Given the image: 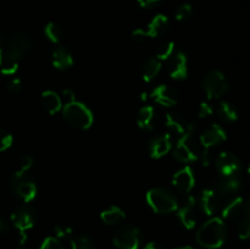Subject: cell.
Wrapping results in <instances>:
<instances>
[{
    "mask_svg": "<svg viewBox=\"0 0 250 249\" xmlns=\"http://www.w3.org/2000/svg\"><path fill=\"white\" fill-rule=\"evenodd\" d=\"M32 48V39L28 34H14L5 43L1 58H0V71L4 75H14L19 68V62Z\"/></svg>",
    "mask_w": 250,
    "mask_h": 249,
    "instance_id": "cell-1",
    "label": "cell"
},
{
    "mask_svg": "<svg viewBox=\"0 0 250 249\" xmlns=\"http://www.w3.org/2000/svg\"><path fill=\"white\" fill-rule=\"evenodd\" d=\"M227 237V227L224 220L212 217L205 222L197 232V241L208 249H217L225 243Z\"/></svg>",
    "mask_w": 250,
    "mask_h": 249,
    "instance_id": "cell-2",
    "label": "cell"
},
{
    "mask_svg": "<svg viewBox=\"0 0 250 249\" xmlns=\"http://www.w3.org/2000/svg\"><path fill=\"white\" fill-rule=\"evenodd\" d=\"M62 114L66 122L73 128L87 129L93 124V114L90 109L78 100L63 105Z\"/></svg>",
    "mask_w": 250,
    "mask_h": 249,
    "instance_id": "cell-3",
    "label": "cell"
},
{
    "mask_svg": "<svg viewBox=\"0 0 250 249\" xmlns=\"http://www.w3.org/2000/svg\"><path fill=\"white\" fill-rule=\"evenodd\" d=\"M146 200L151 209L158 214H168L177 210V198L167 189L164 188H153L146 194Z\"/></svg>",
    "mask_w": 250,
    "mask_h": 249,
    "instance_id": "cell-4",
    "label": "cell"
},
{
    "mask_svg": "<svg viewBox=\"0 0 250 249\" xmlns=\"http://www.w3.org/2000/svg\"><path fill=\"white\" fill-rule=\"evenodd\" d=\"M203 88L209 99H217L227 92L229 83L221 71L212 70L205 75L203 80Z\"/></svg>",
    "mask_w": 250,
    "mask_h": 249,
    "instance_id": "cell-5",
    "label": "cell"
},
{
    "mask_svg": "<svg viewBox=\"0 0 250 249\" xmlns=\"http://www.w3.org/2000/svg\"><path fill=\"white\" fill-rule=\"evenodd\" d=\"M36 219L37 214L34 211V209L31 207H27V205L17 208L12 212L11 221L14 224V226L20 231V234H21V241H20V243H23V242L27 241L26 232L34 226Z\"/></svg>",
    "mask_w": 250,
    "mask_h": 249,
    "instance_id": "cell-6",
    "label": "cell"
},
{
    "mask_svg": "<svg viewBox=\"0 0 250 249\" xmlns=\"http://www.w3.org/2000/svg\"><path fill=\"white\" fill-rule=\"evenodd\" d=\"M139 243L141 232L132 225L120 227L114 236V244L119 249H138Z\"/></svg>",
    "mask_w": 250,
    "mask_h": 249,
    "instance_id": "cell-7",
    "label": "cell"
},
{
    "mask_svg": "<svg viewBox=\"0 0 250 249\" xmlns=\"http://www.w3.org/2000/svg\"><path fill=\"white\" fill-rule=\"evenodd\" d=\"M241 160L234 154L224 151L216 159V168L221 176H239Z\"/></svg>",
    "mask_w": 250,
    "mask_h": 249,
    "instance_id": "cell-8",
    "label": "cell"
},
{
    "mask_svg": "<svg viewBox=\"0 0 250 249\" xmlns=\"http://www.w3.org/2000/svg\"><path fill=\"white\" fill-rule=\"evenodd\" d=\"M226 138L227 134L225 132V129L220 124H212L203 131V133L199 137V142L203 149L210 150L212 146L226 141Z\"/></svg>",
    "mask_w": 250,
    "mask_h": 249,
    "instance_id": "cell-9",
    "label": "cell"
},
{
    "mask_svg": "<svg viewBox=\"0 0 250 249\" xmlns=\"http://www.w3.org/2000/svg\"><path fill=\"white\" fill-rule=\"evenodd\" d=\"M178 209V217L181 222L187 229L194 228L198 221V212H197V200L194 197L189 195L185 200L181 208Z\"/></svg>",
    "mask_w": 250,
    "mask_h": 249,
    "instance_id": "cell-10",
    "label": "cell"
},
{
    "mask_svg": "<svg viewBox=\"0 0 250 249\" xmlns=\"http://www.w3.org/2000/svg\"><path fill=\"white\" fill-rule=\"evenodd\" d=\"M168 75L173 80H185L188 76V60L182 51L173 53L167 62Z\"/></svg>",
    "mask_w": 250,
    "mask_h": 249,
    "instance_id": "cell-11",
    "label": "cell"
},
{
    "mask_svg": "<svg viewBox=\"0 0 250 249\" xmlns=\"http://www.w3.org/2000/svg\"><path fill=\"white\" fill-rule=\"evenodd\" d=\"M221 200L222 197L214 188H205L200 194V209L207 215L211 216L221 209Z\"/></svg>",
    "mask_w": 250,
    "mask_h": 249,
    "instance_id": "cell-12",
    "label": "cell"
},
{
    "mask_svg": "<svg viewBox=\"0 0 250 249\" xmlns=\"http://www.w3.org/2000/svg\"><path fill=\"white\" fill-rule=\"evenodd\" d=\"M151 98L154 99V102L166 107L173 106L178 102L177 92L170 85L166 84H160L154 88L153 92H151Z\"/></svg>",
    "mask_w": 250,
    "mask_h": 249,
    "instance_id": "cell-13",
    "label": "cell"
},
{
    "mask_svg": "<svg viewBox=\"0 0 250 249\" xmlns=\"http://www.w3.org/2000/svg\"><path fill=\"white\" fill-rule=\"evenodd\" d=\"M212 188L224 198L238 192L242 188V180L239 176H221Z\"/></svg>",
    "mask_w": 250,
    "mask_h": 249,
    "instance_id": "cell-14",
    "label": "cell"
},
{
    "mask_svg": "<svg viewBox=\"0 0 250 249\" xmlns=\"http://www.w3.org/2000/svg\"><path fill=\"white\" fill-rule=\"evenodd\" d=\"M172 183L181 193H189L195 183L194 172L189 166L181 168L172 178Z\"/></svg>",
    "mask_w": 250,
    "mask_h": 249,
    "instance_id": "cell-15",
    "label": "cell"
},
{
    "mask_svg": "<svg viewBox=\"0 0 250 249\" xmlns=\"http://www.w3.org/2000/svg\"><path fill=\"white\" fill-rule=\"evenodd\" d=\"M165 124L168 128L180 137L185 136L186 133L190 131L194 127V124H190L185 116L181 114H167L165 117Z\"/></svg>",
    "mask_w": 250,
    "mask_h": 249,
    "instance_id": "cell-16",
    "label": "cell"
},
{
    "mask_svg": "<svg viewBox=\"0 0 250 249\" xmlns=\"http://www.w3.org/2000/svg\"><path fill=\"white\" fill-rule=\"evenodd\" d=\"M171 148H172V142L170 134L158 136L150 142V155L154 159L163 158L171 150Z\"/></svg>",
    "mask_w": 250,
    "mask_h": 249,
    "instance_id": "cell-17",
    "label": "cell"
},
{
    "mask_svg": "<svg viewBox=\"0 0 250 249\" xmlns=\"http://www.w3.org/2000/svg\"><path fill=\"white\" fill-rule=\"evenodd\" d=\"M51 61H53L54 67L61 71L67 70L73 65L72 54L63 46H58V48L54 49Z\"/></svg>",
    "mask_w": 250,
    "mask_h": 249,
    "instance_id": "cell-18",
    "label": "cell"
},
{
    "mask_svg": "<svg viewBox=\"0 0 250 249\" xmlns=\"http://www.w3.org/2000/svg\"><path fill=\"white\" fill-rule=\"evenodd\" d=\"M12 190L16 193L19 198H21L23 202L28 203L32 202L37 197V186L33 181L23 178L21 182L17 183L16 186L12 187Z\"/></svg>",
    "mask_w": 250,
    "mask_h": 249,
    "instance_id": "cell-19",
    "label": "cell"
},
{
    "mask_svg": "<svg viewBox=\"0 0 250 249\" xmlns=\"http://www.w3.org/2000/svg\"><path fill=\"white\" fill-rule=\"evenodd\" d=\"M170 27V20L165 15H156L151 22L149 23L148 28L146 29L149 38H155V37L165 34Z\"/></svg>",
    "mask_w": 250,
    "mask_h": 249,
    "instance_id": "cell-20",
    "label": "cell"
},
{
    "mask_svg": "<svg viewBox=\"0 0 250 249\" xmlns=\"http://www.w3.org/2000/svg\"><path fill=\"white\" fill-rule=\"evenodd\" d=\"M41 103L43 109L49 114H55V112L60 111L62 109V100H61L60 95L56 94L53 90H46L42 94Z\"/></svg>",
    "mask_w": 250,
    "mask_h": 249,
    "instance_id": "cell-21",
    "label": "cell"
},
{
    "mask_svg": "<svg viewBox=\"0 0 250 249\" xmlns=\"http://www.w3.org/2000/svg\"><path fill=\"white\" fill-rule=\"evenodd\" d=\"M244 207V200L242 197H234L232 199H229L226 204H224L221 207V215L224 219L231 220L237 217L238 215H241L242 210Z\"/></svg>",
    "mask_w": 250,
    "mask_h": 249,
    "instance_id": "cell-22",
    "label": "cell"
},
{
    "mask_svg": "<svg viewBox=\"0 0 250 249\" xmlns=\"http://www.w3.org/2000/svg\"><path fill=\"white\" fill-rule=\"evenodd\" d=\"M241 215V220L237 226V234L241 239H248L250 238V198L244 203Z\"/></svg>",
    "mask_w": 250,
    "mask_h": 249,
    "instance_id": "cell-23",
    "label": "cell"
},
{
    "mask_svg": "<svg viewBox=\"0 0 250 249\" xmlns=\"http://www.w3.org/2000/svg\"><path fill=\"white\" fill-rule=\"evenodd\" d=\"M161 70V61L156 58H150L142 65L141 75L146 82H151Z\"/></svg>",
    "mask_w": 250,
    "mask_h": 249,
    "instance_id": "cell-24",
    "label": "cell"
},
{
    "mask_svg": "<svg viewBox=\"0 0 250 249\" xmlns=\"http://www.w3.org/2000/svg\"><path fill=\"white\" fill-rule=\"evenodd\" d=\"M155 117V110L153 106H143L137 115V124L143 129L153 128V121Z\"/></svg>",
    "mask_w": 250,
    "mask_h": 249,
    "instance_id": "cell-25",
    "label": "cell"
},
{
    "mask_svg": "<svg viewBox=\"0 0 250 249\" xmlns=\"http://www.w3.org/2000/svg\"><path fill=\"white\" fill-rule=\"evenodd\" d=\"M217 115L226 122H233L238 119L236 106L229 102H221L217 107Z\"/></svg>",
    "mask_w": 250,
    "mask_h": 249,
    "instance_id": "cell-26",
    "label": "cell"
},
{
    "mask_svg": "<svg viewBox=\"0 0 250 249\" xmlns=\"http://www.w3.org/2000/svg\"><path fill=\"white\" fill-rule=\"evenodd\" d=\"M100 219L106 225H116L125 219V212L119 207H111L100 214Z\"/></svg>",
    "mask_w": 250,
    "mask_h": 249,
    "instance_id": "cell-27",
    "label": "cell"
},
{
    "mask_svg": "<svg viewBox=\"0 0 250 249\" xmlns=\"http://www.w3.org/2000/svg\"><path fill=\"white\" fill-rule=\"evenodd\" d=\"M44 33H45L46 38L54 44H58L62 41L63 31L58 23H55V22H49L45 26V28H44Z\"/></svg>",
    "mask_w": 250,
    "mask_h": 249,
    "instance_id": "cell-28",
    "label": "cell"
},
{
    "mask_svg": "<svg viewBox=\"0 0 250 249\" xmlns=\"http://www.w3.org/2000/svg\"><path fill=\"white\" fill-rule=\"evenodd\" d=\"M173 53H175V43L173 42H165V43L159 46L155 58L159 59L160 61L168 60L173 55Z\"/></svg>",
    "mask_w": 250,
    "mask_h": 249,
    "instance_id": "cell-29",
    "label": "cell"
},
{
    "mask_svg": "<svg viewBox=\"0 0 250 249\" xmlns=\"http://www.w3.org/2000/svg\"><path fill=\"white\" fill-rule=\"evenodd\" d=\"M72 249H97L94 242L87 236H78L71 242Z\"/></svg>",
    "mask_w": 250,
    "mask_h": 249,
    "instance_id": "cell-30",
    "label": "cell"
},
{
    "mask_svg": "<svg viewBox=\"0 0 250 249\" xmlns=\"http://www.w3.org/2000/svg\"><path fill=\"white\" fill-rule=\"evenodd\" d=\"M33 165V158L31 155H23L20 158L19 160V168L15 171V173L19 176H26V173L28 172L29 168Z\"/></svg>",
    "mask_w": 250,
    "mask_h": 249,
    "instance_id": "cell-31",
    "label": "cell"
},
{
    "mask_svg": "<svg viewBox=\"0 0 250 249\" xmlns=\"http://www.w3.org/2000/svg\"><path fill=\"white\" fill-rule=\"evenodd\" d=\"M192 12H193V7L190 6L189 4L181 5V6L177 9V11H176V20L180 22L187 21V20L192 16Z\"/></svg>",
    "mask_w": 250,
    "mask_h": 249,
    "instance_id": "cell-32",
    "label": "cell"
},
{
    "mask_svg": "<svg viewBox=\"0 0 250 249\" xmlns=\"http://www.w3.org/2000/svg\"><path fill=\"white\" fill-rule=\"evenodd\" d=\"M12 144V136L5 129L0 128V153L9 149Z\"/></svg>",
    "mask_w": 250,
    "mask_h": 249,
    "instance_id": "cell-33",
    "label": "cell"
},
{
    "mask_svg": "<svg viewBox=\"0 0 250 249\" xmlns=\"http://www.w3.org/2000/svg\"><path fill=\"white\" fill-rule=\"evenodd\" d=\"M39 249H63V247L56 237H48L44 239Z\"/></svg>",
    "mask_w": 250,
    "mask_h": 249,
    "instance_id": "cell-34",
    "label": "cell"
},
{
    "mask_svg": "<svg viewBox=\"0 0 250 249\" xmlns=\"http://www.w3.org/2000/svg\"><path fill=\"white\" fill-rule=\"evenodd\" d=\"M56 234V238L58 239H65L72 234V228L67 225H56L55 228H54Z\"/></svg>",
    "mask_w": 250,
    "mask_h": 249,
    "instance_id": "cell-35",
    "label": "cell"
},
{
    "mask_svg": "<svg viewBox=\"0 0 250 249\" xmlns=\"http://www.w3.org/2000/svg\"><path fill=\"white\" fill-rule=\"evenodd\" d=\"M22 87H23V84H22L20 78H12V80L9 81V83L6 85L7 92L11 93V94H17V93L21 92Z\"/></svg>",
    "mask_w": 250,
    "mask_h": 249,
    "instance_id": "cell-36",
    "label": "cell"
},
{
    "mask_svg": "<svg viewBox=\"0 0 250 249\" xmlns=\"http://www.w3.org/2000/svg\"><path fill=\"white\" fill-rule=\"evenodd\" d=\"M212 112H214V106L209 102H203L198 107V116L203 117V119L210 116Z\"/></svg>",
    "mask_w": 250,
    "mask_h": 249,
    "instance_id": "cell-37",
    "label": "cell"
},
{
    "mask_svg": "<svg viewBox=\"0 0 250 249\" xmlns=\"http://www.w3.org/2000/svg\"><path fill=\"white\" fill-rule=\"evenodd\" d=\"M132 37H133L134 41L138 42V43L146 42V39L149 38V36H148V33H146V29H142V28H138V29H136V31H133Z\"/></svg>",
    "mask_w": 250,
    "mask_h": 249,
    "instance_id": "cell-38",
    "label": "cell"
},
{
    "mask_svg": "<svg viewBox=\"0 0 250 249\" xmlns=\"http://www.w3.org/2000/svg\"><path fill=\"white\" fill-rule=\"evenodd\" d=\"M61 100H62V105L67 104V103H71L73 102V100H76V95L75 93L72 92L71 89H65L62 92V95H61Z\"/></svg>",
    "mask_w": 250,
    "mask_h": 249,
    "instance_id": "cell-39",
    "label": "cell"
},
{
    "mask_svg": "<svg viewBox=\"0 0 250 249\" xmlns=\"http://www.w3.org/2000/svg\"><path fill=\"white\" fill-rule=\"evenodd\" d=\"M160 0H138L139 5H141L142 7H149L151 6V5L156 4V2H159Z\"/></svg>",
    "mask_w": 250,
    "mask_h": 249,
    "instance_id": "cell-40",
    "label": "cell"
},
{
    "mask_svg": "<svg viewBox=\"0 0 250 249\" xmlns=\"http://www.w3.org/2000/svg\"><path fill=\"white\" fill-rule=\"evenodd\" d=\"M7 231H9V225L4 219L0 217V234H5Z\"/></svg>",
    "mask_w": 250,
    "mask_h": 249,
    "instance_id": "cell-41",
    "label": "cell"
},
{
    "mask_svg": "<svg viewBox=\"0 0 250 249\" xmlns=\"http://www.w3.org/2000/svg\"><path fill=\"white\" fill-rule=\"evenodd\" d=\"M143 249H165V248H164L161 244L156 243V242H149L148 244H146V246H144Z\"/></svg>",
    "mask_w": 250,
    "mask_h": 249,
    "instance_id": "cell-42",
    "label": "cell"
},
{
    "mask_svg": "<svg viewBox=\"0 0 250 249\" xmlns=\"http://www.w3.org/2000/svg\"><path fill=\"white\" fill-rule=\"evenodd\" d=\"M7 105H9V103L6 99H0V112L5 111L7 109Z\"/></svg>",
    "mask_w": 250,
    "mask_h": 249,
    "instance_id": "cell-43",
    "label": "cell"
},
{
    "mask_svg": "<svg viewBox=\"0 0 250 249\" xmlns=\"http://www.w3.org/2000/svg\"><path fill=\"white\" fill-rule=\"evenodd\" d=\"M4 46H5L4 37H2V34L0 33V58H1V54H2V50H4Z\"/></svg>",
    "mask_w": 250,
    "mask_h": 249,
    "instance_id": "cell-44",
    "label": "cell"
},
{
    "mask_svg": "<svg viewBox=\"0 0 250 249\" xmlns=\"http://www.w3.org/2000/svg\"><path fill=\"white\" fill-rule=\"evenodd\" d=\"M16 249H32V248L29 246H27L26 242H23V243H20V246L17 247Z\"/></svg>",
    "mask_w": 250,
    "mask_h": 249,
    "instance_id": "cell-45",
    "label": "cell"
},
{
    "mask_svg": "<svg viewBox=\"0 0 250 249\" xmlns=\"http://www.w3.org/2000/svg\"><path fill=\"white\" fill-rule=\"evenodd\" d=\"M176 249H194V248H192V247L186 246V247H178V248H176Z\"/></svg>",
    "mask_w": 250,
    "mask_h": 249,
    "instance_id": "cell-46",
    "label": "cell"
},
{
    "mask_svg": "<svg viewBox=\"0 0 250 249\" xmlns=\"http://www.w3.org/2000/svg\"><path fill=\"white\" fill-rule=\"evenodd\" d=\"M248 171H249V173H250V165H249V167H248Z\"/></svg>",
    "mask_w": 250,
    "mask_h": 249,
    "instance_id": "cell-47",
    "label": "cell"
}]
</instances>
